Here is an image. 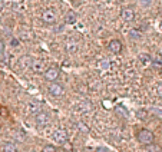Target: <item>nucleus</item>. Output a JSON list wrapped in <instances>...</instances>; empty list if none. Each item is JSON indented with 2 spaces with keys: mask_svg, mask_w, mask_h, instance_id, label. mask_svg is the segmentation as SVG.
I'll use <instances>...</instances> for the list:
<instances>
[{
  "mask_svg": "<svg viewBox=\"0 0 162 152\" xmlns=\"http://www.w3.org/2000/svg\"><path fill=\"white\" fill-rule=\"evenodd\" d=\"M136 139L141 145H149V144H154L155 141V136L154 134L149 131V129H139L138 134H136Z\"/></svg>",
  "mask_w": 162,
  "mask_h": 152,
  "instance_id": "nucleus-1",
  "label": "nucleus"
},
{
  "mask_svg": "<svg viewBox=\"0 0 162 152\" xmlns=\"http://www.w3.org/2000/svg\"><path fill=\"white\" fill-rule=\"evenodd\" d=\"M42 20L48 24H53L56 22V13L52 10V9H48L42 13Z\"/></svg>",
  "mask_w": 162,
  "mask_h": 152,
  "instance_id": "nucleus-2",
  "label": "nucleus"
},
{
  "mask_svg": "<svg viewBox=\"0 0 162 152\" xmlns=\"http://www.w3.org/2000/svg\"><path fill=\"white\" fill-rule=\"evenodd\" d=\"M45 78L49 82H55L59 78V70H57L56 68H49V69L45 70Z\"/></svg>",
  "mask_w": 162,
  "mask_h": 152,
  "instance_id": "nucleus-3",
  "label": "nucleus"
},
{
  "mask_svg": "<svg viewBox=\"0 0 162 152\" xmlns=\"http://www.w3.org/2000/svg\"><path fill=\"white\" fill-rule=\"evenodd\" d=\"M53 138H55V141H57L59 144H65L66 141H67V134H66L65 129H56L55 134H53Z\"/></svg>",
  "mask_w": 162,
  "mask_h": 152,
  "instance_id": "nucleus-4",
  "label": "nucleus"
},
{
  "mask_svg": "<svg viewBox=\"0 0 162 152\" xmlns=\"http://www.w3.org/2000/svg\"><path fill=\"white\" fill-rule=\"evenodd\" d=\"M121 17H122V20H125V22H132L133 17H135V13H133L132 9L125 7L121 10Z\"/></svg>",
  "mask_w": 162,
  "mask_h": 152,
  "instance_id": "nucleus-5",
  "label": "nucleus"
},
{
  "mask_svg": "<svg viewBox=\"0 0 162 152\" xmlns=\"http://www.w3.org/2000/svg\"><path fill=\"white\" fill-rule=\"evenodd\" d=\"M49 92L53 96H62L63 95V86H62L60 83H55V82H53V83L49 86Z\"/></svg>",
  "mask_w": 162,
  "mask_h": 152,
  "instance_id": "nucleus-6",
  "label": "nucleus"
},
{
  "mask_svg": "<svg viewBox=\"0 0 162 152\" xmlns=\"http://www.w3.org/2000/svg\"><path fill=\"white\" fill-rule=\"evenodd\" d=\"M108 48H109V50H111L112 53H121V50H122L121 40H118V39L111 40V42H109V45H108Z\"/></svg>",
  "mask_w": 162,
  "mask_h": 152,
  "instance_id": "nucleus-7",
  "label": "nucleus"
},
{
  "mask_svg": "<svg viewBox=\"0 0 162 152\" xmlns=\"http://www.w3.org/2000/svg\"><path fill=\"white\" fill-rule=\"evenodd\" d=\"M49 122V115L45 112H40L36 115V123L39 125V126H45V125H48Z\"/></svg>",
  "mask_w": 162,
  "mask_h": 152,
  "instance_id": "nucleus-8",
  "label": "nucleus"
},
{
  "mask_svg": "<svg viewBox=\"0 0 162 152\" xmlns=\"http://www.w3.org/2000/svg\"><path fill=\"white\" fill-rule=\"evenodd\" d=\"M32 69L36 73H45V62L43 60H34L32 63Z\"/></svg>",
  "mask_w": 162,
  "mask_h": 152,
  "instance_id": "nucleus-9",
  "label": "nucleus"
},
{
  "mask_svg": "<svg viewBox=\"0 0 162 152\" xmlns=\"http://www.w3.org/2000/svg\"><path fill=\"white\" fill-rule=\"evenodd\" d=\"M142 152H162L161 148L155 144H149V145H144L142 148Z\"/></svg>",
  "mask_w": 162,
  "mask_h": 152,
  "instance_id": "nucleus-10",
  "label": "nucleus"
},
{
  "mask_svg": "<svg viewBox=\"0 0 162 152\" xmlns=\"http://www.w3.org/2000/svg\"><path fill=\"white\" fill-rule=\"evenodd\" d=\"M3 152H17V146L13 142H4Z\"/></svg>",
  "mask_w": 162,
  "mask_h": 152,
  "instance_id": "nucleus-11",
  "label": "nucleus"
},
{
  "mask_svg": "<svg viewBox=\"0 0 162 152\" xmlns=\"http://www.w3.org/2000/svg\"><path fill=\"white\" fill-rule=\"evenodd\" d=\"M65 20H66V23L67 24H73L75 22H76V15H75L73 12H69V13L66 15Z\"/></svg>",
  "mask_w": 162,
  "mask_h": 152,
  "instance_id": "nucleus-12",
  "label": "nucleus"
},
{
  "mask_svg": "<svg viewBox=\"0 0 162 152\" xmlns=\"http://www.w3.org/2000/svg\"><path fill=\"white\" fill-rule=\"evenodd\" d=\"M42 152H57V149L53 145H46V146L42 149Z\"/></svg>",
  "mask_w": 162,
  "mask_h": 152,
  "instance_id": "nucleus-13",
  "label": "nucleus"
},
{
  "mask_svg": "<svg viewBox=\"0 0 162 152\" xmlns=\"http://www.w3.org/2000/svg\"><path fill=\"white\" fill-rule=\"evenodd\" d=\"M29 60H30V59H29L27 56H26V57H22V60H20V65H22V66H29Z\"/></svg>",
  "mask_w": 162,
  "mask_h": 152,
  "instance_id": "nucleus-14",
  "label": "nucleus"
},
{
  "mask_svg": "<svg viewBox=\"0 0 162 152\" xmlns=\"http://www.w3.org/2000/svg\"><path fill=\"white\" fill-rule=\"evenodd\" d=\"M66 49H67V50H69V52H75V50H76V45H75V43H69V45H67V46H66Z\"/></svg>",
  "mask_w": 162,
  "mask_h": 152,
  "instance_id": "nucleus-15",
  "label": "nucleus"
},
{
  "mask_svg": "<svg viewBox=\"0 0 162 152\" xmlns=\"http://www.w3.org/2000/svg\"><path fill=\"white\" fill-rule=\"evenodd\" d=\"M141 60H142V63H144V65H146V63H149V62H151V59L146 56V55H142V56H141Z\"/></svg>",
  "mask_w": 162,
  "mask_h": 152,
  "instance_id": "nucleus-16",
  "label": "nucleus"
},
{
  "mask_svg": "<svg viewBox=\"0 0 162 152\" xmlns=\"http://www.w3.org/2000/svg\"><path fill=\"white\" fill-rule=\"evenodd\" d=\"M156 93L159 96H162V83H158V86H156Z\"/></svg>",
  "mask_w": 162,
  "mask_h": 152,
  "instance_id": "nucleus-17",
  "label": "nucleus"
},
{
  "mask_svg": "<svg viewBox=\"0 0 162 152\" xmlns=\"http://www.w3.org/2000/svg\"><path fill=\"white\" fill-rule=\"evenodd\" d=\"M0 115H3V116H7V111H6L4 108H1V106H0Z\"/></svg>",
  "mask_w": 162,
  "mask_h": 152,
  "instance_id": "nucleus-18",
  "label": "nucleus"
},
{
  "mask_svg": "<svg viewBox=\"0 0 162 152\" xmlns=\"http://www.w3.org/2000/svg\"><path fill=\"white\" fill-rule=\"evenodd\" d=\"M138 116H139V118H142V119H144V118L146 116V112H144V111H141V112H138Z\"/></svg>",
  "mask_w": 162,
  "mask_h": 152,
  "instance_id": "nucleus-19",
  "label": "nucleus"
},
{
  "mask_svg": "<svg viewBox=\"0 0 162 152\" xmlns=\"http://www.w3.org/2000/svg\"><path fill=\"white\" fill-rule=\"evenodd\" d=\"M10 45H12V46H17V45H19V42H17L16 39H12V40H10Z\"/></svg>",
  "mask_w": 162,
  "mask_h": 152,
  "instance_id": "nucleus-20",
  "label": "nucleus"
},
{
  "mask_svg": "<svg viewBox=\"0 0 162 152\" xmlns=\"http://www.w3.org/2000/svg\"><path fill=\"white\" fill-rule=\"evenodd\" d=\"M3 52H4V43L0 40V53H3Z\"/></svg>",
  "mask_w": 162,
  "mask_h": 152,
  "instance_id": "nucleus-21",
  "label": "nucleus"
},
{
  "mask_svg": "<svg viewBox=\"0 0 162 152\" xmlns=\"http://www.w3.org/2000/svg\"><path fill=\"white\" fill-rule=\"evenodd\" d=\"M130 35H132L133 37H139V33L136 32V30H132V32H130Z\"/></svg>",
  "mask_w": 162,
  "mask_h": 152,
  "instance_id": "nucleus-22",
  "label": "nucleus"
},
{
  "mask_svg": "<svg viewBox=\"0 0 162 152\" xmlns=\"http://www.w3.org/2000/svg\"><path fill=\"white\" fill-rule=\"evenodd\" d=\"M100 66H102V68H108V66H109V63H108V62H102V63H100Z\"/></svg>",
  "mask_w": 162,
  "mask_h": 152,
  "instance_id": "nucleus-23",
  "label": "nucleus"
},
{
  "mask_svg": "<svg viewBox=\"0 0 162 152\" xmlns=\"http://www.w3.org/2000/svg\"><path fill=\"white\" fill-rule=\"evenodd\" d=\"M97 151H99V152H106V149H103V148H99Z\"/></svg>",
  "mask_w": 162,
  "mask_h": 152,
  "instance_id": "nucleus-24",
  "label": "nucleus"
},
{
  "mask_svg": "<svg viewBox=\"0 0 162 152\" xmlns=\"http://www.w3.org/2000/svg\"><path fill=\"white\" fill-rule=\"evenodd\" d=\"M1 9H3V1L0 0V10H1Z\"/></svg>",
  "mask_w": 162,
  "mask_h": 152,
  "instance_id": "nucleus-25",
  "label": "nucleus"
},
{
  "mask_svg": "<svg viewBox=\"0 0 162 152\" xmlns=\"http://www.w3.org/2000/svg\"><path fill=\"white\" fill-rule=\"evenodd\" d=\"M15 1H22V0H15Z\"/></svg>",
  "mask_w": 162,
  "mask_h": 152,
  "instance_id": "nucleus-26",
  "label": "nucleus"
}]
</instances>
